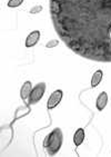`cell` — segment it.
I'll use <instances>...</instances> for the list:
<instances>
[{"label":"cell","instance_id":"cell-1","mask_svg":"<svg viewBox=\"0 0 111 157\" xmlns=\"http://www.w3.org/2000/svg\"><path fill=\"white\" fill-rule=\"evenodd\" d=\"M50 17L70 50L89 60L111 63V0H50Z\"/></svg>","mask_w":111,"mask_h":157},{"label":"cell","instance_id":"cell-2","mask_svg":"<svg viewBox=\"0 0 111 157\" xmlns=\"http://www.w3.org/2000/svg\"><path fill=\"white\" fill-rule=\"evenodd\" d=\"M63 142V134L60 128H54L43 142V147L49 156H54L60 151Z\"/></svg>","mask_w":111,"mask_h":157},{"label":"cell","instance_id":"cell-3","mask_svg":"<svg viewBox=\"0 0 111 157\" xmlns=\"http://www.w3.org/2000/svg\"><path fill=\"white\" fill-rule=\"evenodd\" d=\"M46 86L45 82H39V84H37L35 87L32 88V90H31V94L29 96V100H28V103L30 104V105H35L41 99L43 95H45V91H46Z\"/></svg>","mask_w":111,"mask_h":157},{"label":"cell","instance_id":"cell-4","mask_svg":"<svg viewBox=\"0 0 111 157\" xmlns=\"http://www.w3.org/2000/svg\"><path fill=\"white\" fill-rule=\"evenodd\" d=\"M63 93L60 89H57L54 90L52 94L49 96L48 101H47V108L48 109H54V107H57L59 104H60L61 99H62Z\"/></svg>","mask_w":111,"mask_h":157},{"label":"cell","instance_id":"cell-5","mask_svg":"<svg viewBox=\"0 0 111 157\" xmlns=\"http://www.w3.org/2000/svg\"><path fill=\"white\" fill-rule=\"evenodd\" d=\"M39 39H40V31L33 30L27 36V39H26L24 45H26L27 48H31V47H33V46H36L38 44Z\"/></svg>","mask_w":111,"mask_h":157},{"label":"cell","instance_id":"cell-6","mask_svg":"<svg viewBox=\"0 0 111 157\" xmlns=\"http://www.w3.org/2000/svg\"><path fill=\"white\" fill-rule=\"evenodd\" d=\"M31 90H32V84H31L30 80L24 82L20 89V97L22 98V100H26L29 98V96L31 94Z\"/></svg>","mask_w":111,"mask_h":157},{"label":"cell","instance_id":"cell-7","mask_svg":"<svg viewBox=\"0 0 111 157\" xmlns=\"http://www.w3.org/2000/svg\"><path fill=\"white\" fill-rule=\"evenodd\" d=\"M108 104V94L105 91H102L100 93L98 98H97V103H96V107L98 110H103L105 108V106Z\"/></svg>","mask_w":111,"mask_h":157},{"label":"cell","instance_id":"cell-8","mask_svg":"<svg viewBox=\"0 0 111 157\" xmlns=\"http://www.w3.org/2000/svg\"><path fill=\"white\" fill-rule=\"evenodd\" d=\"M84 137H86V134H84L83 128H79V129L76 130L75 135H73V143H75L76 147L80 146L83 143Z\"/></svg>","mask_w":111,"mask_h":157},{"label":"cell","instance_id":"cell-9","mask_svg":"<svg viewBox=\"0 0 111 157\" xmlns=\"http://www.w3.org/2000/svg\"><path fill=\"white\" fill-rule=\"evenodd\" d=\"M102 77H103V73L101 69H98L96 73H93L92 77H91V87H97L101 82Z\"/></svg>","mask_w":111,"mask_h":157},{"label":"cell","instance_id":"cell-10","mask_svg":"<svg viewBox=\"0 0 111 157\" xmlns=\"http://www.w3.org/2000/svg\"><path fill=\"white\" fill-rule=\"evenodd\" d=\"M22 2H24V0H9L8 1V7H10V8H17L20 5H22Z\"/></svg>","mask_w":111,"mask_h":157},{"label":"cell","instance_id":"cell-11","mask_svg":"<svg viewBox=\"0 0 111 157\" xmlns=\"http://www.w3.org/2000/svg\"><path fill=\"white\" fill-rule=\"evenodd\" d=\"M59 45V41L57 39H52V40H49L47 44H46V47L47 48H54V47H57Z\"/></svg>","mask_w":111,"mask_h":157},{"label":"cell","instance_id":"cell-12","mask_svg":"<svg viewBox=\"0 0 111 157\" xmlns=\"http://www.w3.org/2000/svg\"><path fill=\"white\" fill-rule=\"evenodd\" d=\"M41 11H42V6H40V5L32 7L30 9V13H38V12H41Z\"/></svg>","mask_w":111,"mask_h":157}]
</instances>
